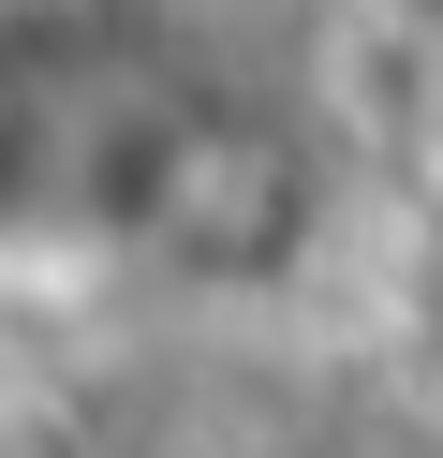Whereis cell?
Listing matches in <instances>:
<instances>
[{"mask_svg": "<svg viewBox=\"0 0 443 458\" xmlns=\"http://www.w3.org/2000/svg\"><path fill=\"white\" fill-rule=\"evenodd\" d=\"M0 458H89V428L59 399H0Z\"/></svg>", "mask_w": 443, "mask_h": 458, "instance_id": "2", "label": "cell"}, {"mask_svg": "<svg viewBox=\"0 0 443 458\" xmlns=\"http://www.w3.org/2000/svg\"><path fill=\"white\" fill-rule=\"evenodd\" d=\"M133 222H148V251H163L177 281L251 296V281H281L295 251H311L325 163H311V133H281V119H163L133 148Z\"/></svg>", "mask_w": 443, "mask_h": 458, "instance_id": "1", "label": "cell"}, {"mask_svg": "<svg viewBox=\"0 0 443 458\" xmlns=\"http://www.w3.org/2000/svg\"><path fill=\"white\" fill-rule=\"evenodd\" d=\"M413 133H429V163H443V30L413 45Z\"/></svg>", "mask_w": 443, "mask_h": 458, "instance_id": "3", "label": "cell"}]
</instances>
